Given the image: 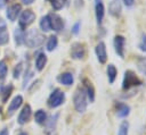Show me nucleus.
I'll use <instances>...</instances> for the list:
<instances>
[{"instance_id": "obj_1", "label": "nucleus", "mask_w": 146, "mask_h": 135, "mask_svg": "<svg viewBox=\"0 0 146 135\" xmlns=\"http://www.w3.org/2000/svg\"><path fill=\"white\" fill-rule=\"evenodd\" d=\"M44 39H46L44 35L34 28V29H30L25 34L24 42L26 43L29 48H36V47H40L44 42Z\"/></svg>"}, {"instance_id": "obj_2", "label": "nucleus", "mask_w": 146, "mask_h": 135, "mask_svg": "<svg viewBox=\"0 0 146 135\" xmlns=\"http://www.w3.org/2000/svg\"><path fill=\"white\" fill-rule=\"evenodd\" d=\"M140 85H141V81L136 75L135 71H132L130 69L124 71L123 81H122V90L123 91H128L131 87H136V86H140Z\"/></svg>"}, {"instance_id": "obj_3", "label": "nucleus", "mask_w": 146, "mask_h": 135, "mask_svg": "<svg viewBox=\"0 0 146 135\" xmlns=\"http://www.w3.org/2000/svg\"><path fill=\"white\" fill-rule=\"evenodd\" d=\"M74 108L78 112H84L87 109V94L83 87H79L73 95Z\"/></svg>"}, {"instance_id": "obj_4", "label": "nucleus", "mask_w": 146, "mask_h": 135, "mask_svg": "<svg viewBox=\"0 0 146 135\" xmlns=\"http://www.w3.org/2000/svg\"><path fill=\"white\" fill-rule=\"evenodd\" d=\"M65 101V93L58 88H56L48 98V106L50 108H57L62 106Z\"/></svg>"}, {"instance_id": "obj_5", "label": "nucleus", "mask_w": 146, "mask_h": 135, "mask_svg": "<svg viewBox=\"0 0 146 135\" xmlns=\"http://www.w3.org/2000/svg\"><path fill=\"white\" fill-rule=\"evenodd\" d=\"M71 57L75 60H81L86 57V45L80 42H75L71 45Z\"/></svg>"}, {"instance_id": "obj_6", "label": "nucleus", "mask_w": 146, "mask_h": 135, "mask_svg": "<svg viewBox=\"0 0 146 135\" xmlns=\"http://www.w3.org/2000/svg\"><path fill=\"white\" fill-rule=\"evenodd\" d=\"M113 45H114V50H115V53L121 58L123 59L124 58V47H125V39L123 35H115L114 36V40H113Z\"/></svg>"}, {"instance_id": "obj_7", "label": "nucleus", "mask_w": 146, "mask_h": 135, "mask_svg": "<svg viewBox=\"0 0 146 135\" xmlns=\"http://www.w3.org/2000/svg\"><path fill=\"white\" fill-rule=\"evenodd\" d=\"M34 19H35V14L32 10H30V9L24 10L19 16V26L21 27H26L30 24H32Z\"/></svg>"}, {"instance_id": "obj_8", "label": "nucleus", "mask_w": 146, "mask_h": 135, "mask_svg": "<svg viewBox=\"0 0 146 135\" xmlns=\"http://www.w3.org/2000/svg\"><path fill=\"white\" fill-rule=\"evenodd\" d=\"M95 52L97 56V59L100 64H105L107 60V51H106V44L104 41H99L95 48Z\"/></svg>"}, {"instance_id": "obj_9", "label": "nucleus", "mask_w": 146, "mask_h": 135, "mask_svg": "<svg viewBox=\"0 0 146 135\" xmlns=\"http://www.w3.org/2000/svg\"><path fill=\"white\" fill-rule=\"evenodd\" d=\"M50 17V24H51V29L55 32H60L64 28V20L63 18L57 15V14H49Z\"/></svg>"}, {"instance_id": "obj_10", "label": "nucleus", "mask_w": 146, "mask_h": 135, "mask_svg": "<svg viewBox=\"0 0 146 135\" xmlns=\"http://www.w3.org/2000/svg\"><path fill=\"white\" fill-rule=\"evenodd\" d=\"M95 15H96V20L98 25H100L105 16V6L103 0H95Z\"/></svg>"}, {"instance_id": "obj_11", "label": "nucleus", "mask_w": 146, "mask_h": 135, "mask_svg": "<svg viewBox=\"0 0 146 135\" xmlns=\"http://www.w3.org/2000/svg\"><path fill=\"white\" fill-rule=\"evenodd\" d=\"M121 11H122V5L119 0H113L112 2H110L108 5V14L115 18H119L121 16Z\"/></svg>"}, {"instance_id": "obj_12", "label": "nucleus", "mask_w": 146, "mask_h": 135, "mask_svg": "<svg viewBox=\"0 0 146 135\" xmlns=\"http://www.w3.org/2000/svg\"><path fill=\"white\" fill-rule=\"evenodd\" d=\"M115 109H116V115L119 118H125L130 113V107L123 102H116Z\"/></svg>"}, {"instance_id": "obj_13", "label": "nucleus", "mask_w": 146, "mask_h": 135, "mask_svg": "<svg viewBox=\"0 0 146 135\" xmlns=\"http://www.w3.org/2000/svg\"><path fill=\"white\" fill-rule=\"evenodd\" d=\"M31 115H32V110H31L30 104L24 106V108L22 109V111H21V113H19V116H18V120H17L18 124H21V125L26 124V123L30 120Z\"/></svg>"}, {"instance_id": "obj_14", "label": "nucleus", "mask_w": 146, "mask_h": 135, "mask_svg": "<svg viewBox=\"0 0 146 135\" xmlns=\"http://www.w3.org/2000/svg\"><path fill=\"white\" fill-rule=\"evenodd\" d=\"M83 84H84V91H86V94L88 96V99L90 100V102H94L95 101V87L92 85V83L88 79V78H84L83 79Z\"/></svg>"}, {"instance_id": "obj_15", "label": "nucleus", "mask_w": 146, "mask_h": 135, "mask_svg": "<svg viewBox=\"0 0 146 135\" xmlns=\"http://www.w3.org/2000/svg\"><path fill=\"white\" fill-rule=\"evenodd\" d=\"M57 118H58V113H56L55 116H51L49 118V120H47L44 124L47 126L46 129V135H54V132L56 129V124H57Z\"/></svg>"}, {"instance_id": "obj_16", "label": "nucleus", "mask_w": 146, "mask_h": 135, "mask_svg": "<svg viewBox=\"0 0 146 135\" xmlns=\"http://www.w3.org/2000/svg\"><path fill=\"white\" fill-rule=\"evenodd\" d=\"M19 11H21V5L15 3V5H11L10 7H8L6 15H7V17H8V19H9V20L14 22V20L17 18V16H18V14H19Z\"/></svg>"}, {"instance_id": "obj_17", "label": "nucleus", "mask_w": 146, "mask_h": 135, "mask_svg": "<svg viewBox=\"0 0 146 135\" xmlns=\"http://www.w3.org/2000/svg\"><path fill=\"white\" fill-rule=\"evenodd\" d=\"M106 74H107V78H108V83L110 84H113L116 79V76H117V69L116 67L113 65V64H110L106 68Z\"/></svg>"}, {"instance_id": "obj_18", "label": "nucleus", "mask_w": 146, "mask_h": 135, "mask_svg": "<svg viewBox=\"0 0 146 135\" xmlns=\"http://www.w3.org/2000/svg\"><path fill=\"white\" fill-rule=\"evenodd\" d=\"M58 82L60 83V84H63V85H72L73 84V82H74V77H73V75L71 74V73H63V74H60L59 76H58Z\"/></svg>"}, {"instance_id": "obj_19", "label": "nucleus", "mask_w": 146, "mask_h": 135, "mask_svg": "<svg viewBox=\"0 0 146 135\" xmlns=\"http://www.w3.org/2000/svg\"><path fill=\"white\" fill-rule=\"evenodd\" d=\"M47 64V56L43 52H40L35 58V67L39 71H41Z\"/></svg>"}, {"instance_id": "obj_20", "label": "nucleus", "mask_w": 146, "mask_h": 135, "mask_svg": "<svg viewBox=\"0 0 146 135\" xmlns=\"http://www.w3.org/2000/svg\"><path fill=\"white\" fill-rule=\"evenodd\" d=\"M40 28L43 32L51 31V24H50V17H49V15H46V16H42L41 17V19H40Z\"/></svg>"}, {"instance_id": "obj_21", "label": "nucleus", "mask_w": 146, "mask_h": 135, "mask_svg": "<svg viewBox=\"0 0 146 135\" xmlns=\"http://www.w3.org/2000/svg\"><path fill=\"white\" fill-rule=\"evenodd\" d=\"M22 102H23V98H22L21 95H17V96H15V98L13 99V101L10 102V104H9L8 111H9V112H14L15 110H17V109L21 107Z\"/></svg>"}, {"instance_id": "obj_22", "label": "nucleus", "mask_w": 146, "mask_h": 135, "mask_svg": "<svg viewBox=\"0 0 146 135\" xmlns=\"http://www.w3.org/2000/svg\"><path fill=\"white\" fill-rule=\"evenodd\" d=\"M34 120H35V123L36 124H39V125H43L46 121H47V113L43 111V110H38L36 112H35V115H34Z\"/></svg>"}, {"instance_id": "obj_23", "label": "nucleus", "mask_w": 146, "mask_h": 135, "mask_svg": "<svg viewBox=\"0 0 146 135\" xmlns=\"http://www.w3.org/2000/svg\"><path fill=\"white\" fill-rule=\"evenodd\" d=\"M24 37H25V33L22 28H16L15 29V42L17 45H21L24 42Z\"/></svg>"}, {"instance_id": "obj_24", "label": "nucleus", "mask_w": 146, "mask_h": 135, "mask_svg": "<svg viewBox=\"0 0 146 135\" xmlns=\"http://www.w3.org/2000/svg\"><path fill=\"white\" fill-rule=\"evenodd\" d=\"M58 44V39L56 35H51L49 39H48V42H47V50L48 51H52L56 49Z\"/></svg>"}, {"instance_id": "obj_25", "label": "nucleus", "mask_w": 146, "mask_h": 135, "mask_svg": "<svg viewBox=\"0 0 146 135\" xmlns=\"http://www.w3.org/2000/svg\"><path fill=\"white\" fill-rule=\"evenodd\" d=\"M129 133V121L128 120H123L120 124L119 130H117V135H128Z\"/></svg>"}, {"instance_id": "obj_26", "label": "nucleus", "mask_w": 146, "mask_h": 135, "mask_svg": "<svg viewBox=\"0 0 146 135\" xmlns=\"http://www.w3.org/2000/svg\"><path fill=\"white\" fill-rule=\"evenodd\" d=\"M9 40V34L5 26L0 27V44H6Z\"/></svg>"}, {"instance_id": "obj_27", "label": "nucleus", "mask_w": 146, "mask_h": 135, "mask_svg": "<svg viewBox=\"0 0 146 135\" xmlns=\"http://www.w3.org/2000/svg\"><path fill=\"white\" fill-rule=\"evenodd\" d=\"M137 68H138V70L141 74L146 75V57H140L138 59V61H137Z\"/></svg>"}, {"instance_id": "obj_28", "label": "nucleus", "mask_w": 146, "mask_h": 135, "mask_svg": "<svg viewBox=\"0 0 146 135\" xmlns=\"http://www.w3.org/2000/svg\"><path fill=\"white\" fill-rule=\"evenodd\" d=\"M138 49L141 52L146 53V34L145 33H141V35H140V42L138 44Z\"/></svg>"}, {"instance_id": "obj_29", "label": "nucleus", "mask_w": 146, "mask_h": 135, "mask_svg": "<svg viewBox=\"0 0 146 135\" xmlns=\"http://www.w3.org/2000/svg\"><path fill=\"white\" fill-rule=\"evenodd\" d=\"M49 1L51 2V6H52L54 9L59 10V9H62V8L64 7L66 0H49Z\"/></svg>"}, {"instance_id": "obj_30", "label": "nucleus", "mask_w": 146, "mask_h": 135, "mask_svg": "<svg viewBox=\"0 0 146 135\" xmlns=\"http://www.w3.org/2000/svg\"><path fill=\"white\" fill-rule=\"evenodd\" d=\"M6 75H7V65L5 60H1L0 61V78H5Z\"/></svg>"}, {"instance_id": "obj_31", "label": "nucleus", "mask_w": 146, "mask_h": 135, "mask_svg": "<svg viewBox=\"0 0 146 135\" xmlns=\"http://www.w3.org/2000/svg\"><path fill=\"white\" fill-rule=\"evenodd\" d=\"M22 62H19L18 65H16L15 69H14V78H18L19 75H21V71H22Z\"/></svg>"}, {"instance_id": "obj_32", "label": "nucleus", "mask_w": 146, "mask_h": 135, "mask_svg": "<svg viewBox=\"0 0 146 135\" xmlns=\"http://www.w3.org/2000/svg\"><path fill=\"white\" fill-rule=\"evenodd\" d=\"M11 90H13V86H11V85H9L8 87H6L5 94H3V96H2V101H3V102L7 101V98H8V96L10 95V93H11Z\"/></svg>"}, {"instance_id": "obj_33", "label": "nucleus", "mask_w": 146, "mask_h": 135, "mask_svg": "<svg viewBox=\"0 0 146 135\" xmlns=\"http://www.w3.org/2000/svg\"><path fill=\"white\" fill-rule=\"evenodd\" d=\"M80 26H81L80 22H76V23L73 25V27H72V33H73V34H78L79 31H80Z\"/></svg>"}, {"instance_id": "obj_34", "label": "nucleus", "mask_w": 146, "mask_h": 135, "mask_svg": "<svg viewBox=\"0 0 146 135\" xmlns=\"http://www.w3.org/2000/svg\"><path fill=\"white\" fill-rule=\"evenodd\" d=\"M122 2L127 6V7H131L132 5H133V2H135V0H122Z\"/></svg>"}, {"instance_id": "obj_35", "label": "nucleus", "mask_w": 146, "mask_h": 135, "mask_svg": "<svg viewBox=\"0 0 146 135\" xmlns=\"http://www.w3.org/2000/svg\"><path fill=\"white\" fill-rule=\"evenodd\" d=\"M24 5H31V3H33L34 2V0H21Z\"/></svg>"}, {"instance_id": "obj_36", "label": "nucleus", "mask_w": 146, "mask_h": 135, "mask_svg": "<svg viewBox=\"0 0 146 135\" xmlns=\"http://www.w3.org/2000/svg\"><path fill=\"white\" fill-rule=\"evenodd\" d=\"M7 1L8 0H0V8H3L6 6V3H7Z\"/></svg>"}, {"instance_id": "obj_37", "label": "nucleus", "mask_w": 146, "mask_h": 135, "mask_svg": "<svg viewBox=\"0 0 146 135\" xmlns=\"http://www.w3.org/2000/svg\"><path fill=\"white\" fill-rule=\"evenodd\" d=\"M0 135H8V129H7V128H3V129L0 132Z\"/></svg>"}, {"instance_id": "obj_38", "label": "nucleus", "mask_w": 146, "mask_h": 135, "mask_svg": "<svg viewBox=\"0 0 146 135\" xmlns=\"http://www.w3.org/2000/svg\"><path fill=\"white\" fill-rule=\"evenodd\" d=\"M2 87H3V78H0V93L2 92Z\"/></svg>"}, {"instance_id": "obj_39", "label": "nucleus", "mask_w": 146, "mask_h": 135, "mask_svg": "<svg viewBox=\"0 0 146 135\" xmlns=\"http://www.w3.org/2000/svg\"><path fill=\"white\" fill-rule=\"evenodd\" d=\"M18 135H27V134H26V133H24V132H22V133H19Z\"/></svg>"}]
</instances>
